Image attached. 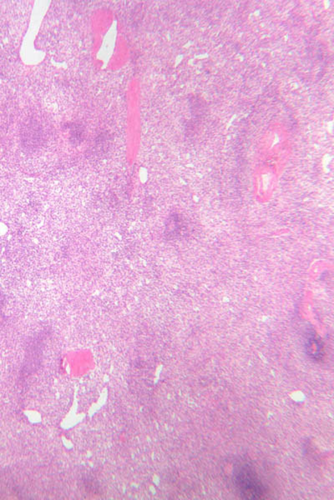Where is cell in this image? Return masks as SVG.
I'll return each instance as SVG.
<instances>
[{
  "instance_id": "1",
  "label": "cell",
  "mask_w": 334,
  "mask_h": 500,
  "mask_svg": "<svg viewBox=\"0 0 334 500\" xmlns=\"http://www.w3.org/2000/svg\"><path fill=\"white\" fill-rule=\"evenodd\" d=\"M232 481L237 493L242 499L257 500L269 497L267 486L252 465L241 463L234 466Z\"/></svg>"
},
{
  "instance_id": "3",
  "label": "cell",
  "mask_w": 334,
  "mask_h": 500,
  "mask_svg": "<svg viewBox=\"0 0 334 500\" xmlns=\"http://www.w3.org/2000/svg\"><path fill=\"white\" fill-rule=\"evenodd\" d=\"M71 138H72L74 144H79L81 143L83 138V130L79 129V126L74 125L72 130H71Z\"/></svg>"
},
{
  "instance_id": "2",
  "label": "cell",
  "mask_w": 334,
  "mask_h": 500,
  "mask_svg": "<svg viewBox=\"0 0 334 500\" xmlns=\"http://www.w3.org/2000/svg\"><path fill=\"white\" fill-rule=\"evenodd\" d=\"M306 350L308 355L313 360L319 361L324 358V344L321 343V340L316 338L315 336L312 335L311 337L308 339Z\"/></svg>"
}]
</instances>
